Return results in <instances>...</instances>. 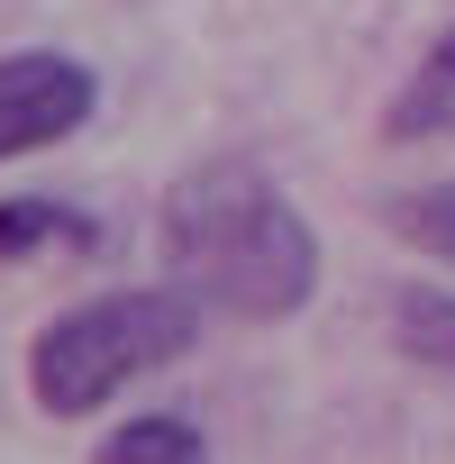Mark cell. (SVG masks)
<instances>
[{
    "instance_id": "obj_1",
    "label": "cell",
    "mask_w": 455,
    "mask_h": 464,
    "mask_svg": "<svg viewBox=\"0 0 455 464\" xmlns=\"http://www.w3.org/2000/svg\"><path fill=\"white\" fill-rule=\"evenodd\" d=\"M155 237H164V265L173 283L218 310V319H292L310 310L319 292V237H310V218L283 200V182L247 155H209L191 164L173 191H164V218H155Z\"/></svg>"
},
{
    "instance_id": "obj_2",
    "label": "cell",
    "mask_w": 455,
    "mask_h": 464,
    "mask_svg": "<svg viewBox=\"0 0 455 464\" xmlns=\"http://www.w3.org/2000/svg\"><path fill=\"white\" fill-rule=\"evenodd\" d=\"M191 346H200V301L182 283H164V292H101V301H73V310H55L37 328L28 401L46 419H92L137 373H164Z\"/></svg>"
},
{
    "instance_id": "obj_3",
    "label": "cell",
    "mask_w": 455,
    "mask_h": 464,
    "mask_svg": "<svg viewBox=\"0 0 455 464\" xmlns=\"http://www.w3.org/2000/svg\"><path fill=\"white\" fill-rule=\"evenodd\" d=\"M92 101H101V82L73 55H0V164L73 137L92 119Z\"/></svg>"
},
{
    "instance_id": "obj_4",
    "label": "cell",
    "mask_w": 455,
    "mask_h": 464,
    "mask_svg": "<svg viewBox=\"0 0 455 464\" xmlns=\"http://www.w3.org/2000/svg\"><path fill=\"white\" fill-rule=\"evenodd\" d=\"M101 227L73 200H0V265H46V256H92Z\"/></svg>"
},
{
    "instance_id": "obj_5",
    "label": "cell",
    "mask_w": 455,
    "mask_h": 464,
    "mask_svg": "<svg viewBox=\"0 0 455 464\" xmlns=\"http://www.w3.org/2000/svg\"><path fill=\"white\" fill-rule=\"evenodd\" d=\"M92 464H209V437L182 419V410H146L128 428H110L92 446Z\"/></svg>"
},
{
    "instance_id": "obj_6",
    "label": "cell",
    "mask_w": 455,
    "mask_h": 464,
    "mask_svg": "<svg viewBox=\"0 0 455 464\" xmlns=\"http://www.w3.org/2000/svg\"><path fill=\"white\" fill-rule=\"evenodd\" d=\"M392 137H446L455 128V28L428 46V64L401 82V101H392V119H382Z\"/></svg>"
},
{
    "instance_id": "obj_7",
    "label": "cell",
    "mask_w": 455,
    "mask_h": 464,
    "mask_svg": "<svg viewBox=\"0 0 455 464\" xmlns=\"http://www.w3.org/2000/svg\"><path fill=\"white\" fill-rule=\"evenodd\" d=\"M392 346L428 373H455V292H392Z\"/></svg>"
},
{
    "instance_id": "obj_8",
    "label": "cell",
    "mask_w": 455,
    "mask_h": 464,
    "mask_svg": "<svg viewBox=\"0 0 455 464\" xmlns=\"http://www.w3.org/2000/svg\"><path fill=\"white\" fill-rule=\"evenodd\" d=\"M382 218H392V237H401V246H419V256L455 265V182H428V191H392V200H382Z\"/></svg>"
}]
</instances>
